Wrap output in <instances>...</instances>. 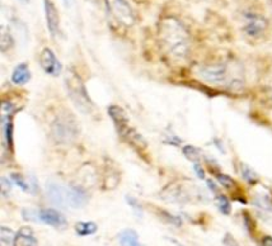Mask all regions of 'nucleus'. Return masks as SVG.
Instances as JSON below:
<instances>
[{
  "mask_svg": "<svg viewBox=\"0 0 272 246\" xmlns=\"http://www.w3.org/2000/svg\"><path fill=\"white\" fill-rule=\"evenodd\" d=\"M158 42L164 54L176 61H184L191 54V36L186 25L174 17L159 22Z\"/></svg>",
  "mask_w": 272,
  "mask_h": 246,
  "instance_id": "1",
  "label": "nucleus"
},
{
  "mask_svg": "<svg viewBox=\"0 0 272 246\" xmlns=\"http://www.w3.org/2000/svg\"><path fill=\"white\" fill-rule=\"evenodd\" d=\"M47 197L54 205L64 208H83L89 199L87 193L79 186L63 185L56 182L47 184Z\"/></svg>",
  "mask_w": 272,
  "mask_h": 246,
  "instance_id": "2",
  "label": "nucleus"
},
{
  "mask_svg": "<svg viewBox=\"0 0 272 246\" xmlns=\"http://www.w3.org/2000/svg\"><path fill=\"white\" fill-rule=\"evenodd\" d=\"M196 74L200 79H203L210 85L230 89H238L243 85V79L234 76V73L227 63L203 65L196 70Z\"/></svg>",
  "mask_w": 272,
  "mask_h": 246,
  "instance_id": "3",
  "label": "nucleus"
},
{
  "mask_svg": "<svg viewBox=\"0 0 272 246\" xmlns=\"http://www.w3.org/2000/svg\"><path fill=\"white\" fill-rule=\"evenodd\" d=\"M108 114H110V117L116 127V131L122 137V140L129 142L136 150H145V140L139 132H136V129L130 127V123H129L130 121H129L126 112L122 108L118 105H111V107H108Z\"/></svg>",
  "mask_w": 272,
  "mask_h": 246,
  "instance_id": "4",
  "label": "nucleus"
},
{
  "mask_svg": "<svg viewBox=\"0 0 272 246\" xmlns=\"http://www.w3.org/2000/svg\"><path fill=\"white\" fill-rule=\"evenodd\" d=\"M65 85H67L68 93L78 109L82 113H91L93 111L92 101L89 98L88 93L86 90V86L83 84L80 76L76 74L74 69H68L65 73Z\"/></svg>",
  "mask_w": 272,
  "mask_h": 246,
  "instance_id": "5",
  "label": "nucleus"
},
{
  "mask_svg": "<svg viewBox=\"0 0 272 246\" xmlns=\"http://www.w3.org/2000/svg\"><path fill=\"white\" fill-rule=\"evenodd\" d=\"M79 133V127L74 116L70 113H61L52 123V137L55 141L63 145L73 142Z\"/></svg>",
  "mask_w": 272,
  "mask_h": 246,
  "instance_id": "6",
  "label": "nucleus"
},
{
  "mask_svg": "<svg viewBox=\"0 0 272 246\" xmlns=\"http://www.w3.org/2000/svg\"><path fill=\"white\" fill-rule=\"evenodd\" d=\"M106 5L112 18L125 27H131L135 23V14L126 0H106Z\"/></svg>",
  "mask_w": 272,
  "mask_h": 246,
  "instance_id": "7",
  "label": "nucleus"
},
{
  "mask_svg": "<svg viewBox=\"0 0 272 246\" xmlns=\"http://www.w3.org/2000/svg\"><path fill=\"white\" fill-rule=\"evenodd\" d=\"M244 32L250 37H260L266 31L267 22L262 16L253 12L244 13Z\"/></svg>",
  "mask_w": 272,
  "mask_h": 246,
  "instance_id": "8",
  "label": "nucleus"
},
{
  "mask_svg": "<svg viewBox=\"0 0 272 246\" xmlns=\"http://www.w3.org/2000/svg\"><path fill=\"white\" fill-rule=\"evenodd\" d=\"M40 63H41L42 69L46 74L52 76H57L61 74V63L57 60L56 55L54 54V51L50 48H44L40 56Z\"/></svg>",
  "mask_w": 272,
  "mask_h": 246,
  "instance_id": "9",
  "label": "nucleus"
},
{
  "mask_svg": "<svg viewBox=\"0 0 272 246\" xmlns=\"http://www.w3.org/2000/svg\"><path fill=\"white\" fill-rule=\"evenodd\" d=\"M38 220L44 222V224L48 225V226L59 228V230L67 228L68 226L65 216L61 215L60 212H57L55 211V209H51V208L41 209V211L38 212Z\"/></svg>",
  "mask_w": 272,
  "mask_h": 246,
  "instance_id": "10",
  "label": "nucleus"
},
{
  "mask_svg": "<svg viewBox=\"0 0 272 246\" xmlns=\"http://www.w3.org/2000/svg\"><path fill=\"white\" fill-rule=\"evenodd\" d=\"M44 8L48 32L52 37H56L59 31H60V19H59V13H57L56 6L51 0H44Z\"/></svg>",
  "mask_w": 272,
  "mask_h": 246,
  "instance_id": "11",
  "label": "nucleus"
},
{
  "mask_svg": "<svg viewBox=\"0 0 272 246\" xmlns=\"http://www.w3.org/2000/svg\"><path fill=\"white\" fill-rule=\"evenodd\" d=\"M163 198L171 201L172 203H187L191 201V194L183 185L181 184H172L164 190Z\"/></svg>",
  "mask_w": 272,
  "mask_h": 246,
  "instance_id": "12",
  "label": "nucleus"
},
{
  "mask_svg": "<svg viewBox=\"0 0 272 246\" xmlns=\"http://www.w3.org/2000/svg\"><path fill=\"white\" fill-rule=\"evenodd\" d=\"M37 239L33 235V230L31 227H22L19 228V231L16 234V239H14V245H37Z\"/></svg>",
  "mask_w": 272,
  "mask_h": 246,
  "instance_id": "13",
  "label": "nucleus"
},
{
  "mask_svg": "<svg viewBox=\"0 0 272 246\" xmlns=\"http://www.w3.org/2000/svg\"><path fill=\"white\" fill-rule=\"evenodd\" d=\"M31 80V71H29L27 63H19L16 69L13 70L12 82L16 85H25Z\"/></svg>",
  "mask_w": 272,
  "mask_h": 246,
  "instance_id": "14",
  "label": "nucleus"
},
{
  "mask_svg": "<svg viewBox=\"0 0 272 246\" xmlns=\"http://www.w3.org/2000/svg\"><path fill=\"white\" fill-rule=\"evenodd\" d=\"M118 243L121 245H127V246H134V245H140L139 243V236L134 230H124L121 231L118 234Z\"/></svg>",
  "mask_w": 272,
  "mask_h": 246,
  "instance_id": "15",
  "label": "nucleus"
},
{
  "mask_svg": "<svg viewBox=\"0 0 272 246\" xmlns=\"http://www.w3.org/2000/svg\"><path fill=\"white\" fill-rule=\"evenodd\" d=\"M97 230H98V226L93 221H80L75 225V231L79 236H89V235L95 234Z\"/></svg>",
  "mask_w": 272,
  "mask_h": 246,
  "instance_id": "16",
  "label": "nucleus"
},
{
  "mask_svg": "<svg viewBox=\"0 0 272 246\" xmlns=\"http://www.w3.org/2000/svg\"><path fill=\"white\" fill-rule=\"evenodd\" d=\"M3 123V133H4V141L8 145V147H13V122L10 121V117L8 114H4L1 118Z\"/></svg>",
  "mask_w": 272,
  "mask_h": 246,
  "instance_id": "17",
  "label": "nucleus"
},
{
  "mask_svg": "<svg viewBox=\"0 0 272 246\" xmlns=\"http://www.w3.org/2000/svg\"><path fill=\"white\" fill-rule=\"evenodd\" d=\"M183 155L192 163H199L200 158H201V151L193 146H186L183 148Z\"/></svg>",
  "mask_w": 272,
  "mask_h": 246,
  "instance_id": "18",
  "label": "nucleus"
},
{
  "mask_svg": "<svg viewBox=\"0 0 272 246\" xmlns=\"http://www.w3.org/2000/svg\"><path fill=\"white\" fill-rule=\"evenodd\" d=\"M0 239H1V244L3 245H14V239H16V235L13 232L10 228L8 227H1L0 230Z\"/></svg>",
  "mask_w": 272,
  "mask_h": 246,
  "instance_id": "19",
  "label": "nucleus"
},
{
  "mask_svg": "<svg viewBox=\"0 0 272 246\" xmlns=\"http://www.w3.org/2000/svg\"><path fill=\"white\" fill-rule=\"evenodd\" d=\"M216 205H218V208L220 209V212H222L223 215H230L231 205L227 197L218 196V198H216Z\"/></svg>",
  "mask_w": 272,
  "mask_h": 246,
  "instance_id": "20",
  "label": "nucleus"
},
{
  "mask_svg": "<svg viewBox=\"0 0 272 246\" xmlns=\"http://www.w3.org/2000/svg\"><path fill=\"white\" fill-rule=\"evenodd\" d=\"M241 173H242V175H243L244 179L247 180L248 183H250V184L257 183L256 173H254L253 170H250L247 165H244V164L241 165Z\"/></svg>",
  "mask_w": 272,
  "mask_h": 246,
  "instance_id": "21",
  "label": "nucleus"
},
{
  "mask_svg": "<svg viewBox=\"0 0 272 246\" xmlns=\"http://www.w3.org/2000/svg\"><path fill=\"white\" fill-rule=\"evenodd\" d=\"M216 179L223 186H224L225 189H231V188H234L235 185V182L231 179L229 175H225V174H218L216 175Z\"/></svg>",
  "mask_w": 272,
  "mask_h": 246,
  "instance_id": "22",
  "label": "nucleus"
},
{
  "mask_svg": "<svg viewBox=\"0 0 272 246\" xmlns=\"http://www.w3.org/2000/svg\"><path fill=\"white\" fill-rule=\"evenodd\" d=\"M10 180H12L13 183L16 184V185H18L21 189L24 190V192H27V190H28V185H27V183H25L24 179H23L21 174L13 173L12 175H10Z\"/></svg>",
  "mask_w": 272,
  "mask_h": 246,
  "instance_id": "23",
  "label": "nucleus"
},
{
  "mask_svg": "<svg viewBox=\"0 0 272 246\" xmlns=\"http://www.w3.org/2000/svg\"><path fill=\"white\" fill-rule=\"evenodd\" d=\"M126 201H127V203L131 205V208L134 209V212H135L136 215L140 217V216H141L142 209H141V205H139V202H137L135 198H133V197H130V196L126 197Z\"/></svg>",
  "mask_w": 272,
  "mask_h": 246,
  "instance_id": "24",
  "label": "nucleus"
},
{
  "mask_svg": "<svg viewBox=\"0 0 272 246\" xmlns=\"http://www.w3.org/2000/svg\"><path fill=\"white\" fill-rule=\"evenodd\" d=\"M13 46V38L12 36L8 33V32H4L3 36H1V48L3 51H6L9 47Z\"/></svg>",
  "mask_w": 272,
  "mask_h": 246,
  "instance_id": "25",
  "label": "nucleus"
},
{
  "mask_svg": "<svg viewBox=\"0 0 272 246\" xmlns=\"http://www.w3.org/2000/svg\"><path fill=\"white\" fill-rule=\"evenodd\" d=\"M1 192L4 197L9 196L12 192V182H9L6 178H1Z\"/></svg>",
  "mask_w": 272,
  "mask_h": 246,
  "instance_id": "26",
  "label": "nucleus"
},
{
  "mask_svg": "<svg viewBox=\"0 0 272 246\" xmlns=\"http://www.w3.org/2000/svg\"><path fill=\"white\" fill-rule=\"evenodd\" d=\"M193 169H195V171H196L197 177L200 178V179H205V171H204V169L201 167V165L199 164V163H195V165H193Z\"/></svg>",
  "mask_w": 272,
  "mask_h": 246,
  "instance_id": "27",
  "label": "nucleus"
},
{
  "mask_svg": "<svg viewBox=\"0 0 272 246\" xmlns=\"http://www.w3.org/2000/svg\"><path fill=\"white\" fill-rule=\"evenodd\" d=\"M1 108H3V111L5 112V113H9V112L13 109V104L12 103H8V102H4Z\"/></svg>",
  "mask_w": 272,
  "mask_h": 246,
  "instance_id": "28",
  "label": "nucleus"
},
{
  "mask_svg": "<svg viewBox=\"0 0 272 246\" xmlns=\"http://www.w3.org/2000/svg\"><path fill=\"white\" fill-rule=\"evenodd\" d=\"M207 185H209V188H210V189H211L214 193H218V192H219L218 188H216V185H215V184H214V182H212V180H210V179L207 180Z\"/></svg>",
  "mask_w": 272,
  "mask_h": 246,
  "instance_id": "29",
  "label": "nucleus"
},
{
  "mask_svg": "<svg viewBox=\"0 0 272 246\" xmlns=\"http://www.w3.org/2000/svg\"><path fill=\"white\" fill-rule=\"evenodd\" d=\"M63 3H64V5H65V8H67V9H70V8L73 6L74 0H63Z\"/></svg>",
  "mask_w": 272,
  "mask_h": 246,
  "instance_id": "30",
  "label": "nucleus"
},
{
  "mask_svg": "<svg viewBox=\"0 0 272 246\" xmlns=\"http://www.w3.org/2000/svg\"><path fill=\"white\" fill-rule=\"evenodd\" d=\"M262 245H272V237H265L262 240Z\"/></svg>",
  "mask_w": 272,
  "mask_h": 246,
  "instance_id": "31",
  "label": "nucleus"
},
{
  "mask_svg": "<svg viewBox=\"0 0 272 246\" xmlns=\"http://www.w3.org/2000/svg\"><path fill=\"white\" fill-rule=\"evenodd\" d=\"M21 3H23V4H27V3H29V0H19Z\"/></svg>",
  "mask_w": 272,
  "mask_h": 246,
  "instance_id": "32",
  "label": "nucleus"
},
{
  "mask_svg": "<svg viewBox=\"0 0 272 246\" xmlns=\"http://www.w3.org/2000/svg\"><path fill=\"white\" fill-rule=\"evenodd\" d=\"M271 98H272V88H271Z\"/></svg>",
  "mask_w": 272,
  "mask_h": 246,
  "instance_id": "33",
  "label": "nucleus"
}]
</instances>
